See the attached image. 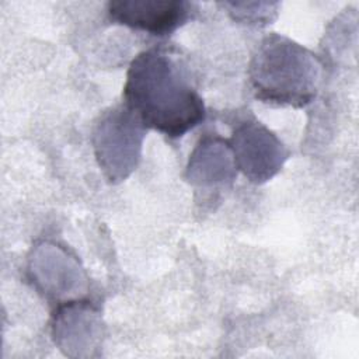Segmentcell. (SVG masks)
I'll return each instance as SVG.
<instances>
[{"instance_id": "cell-8", "label": "cell", "mask_w": 359, "mask_h": 359, "mask_svg": "<svg viewBox=\"0 0 359 359\" xmlns=\"http://www.w3.org/2000/svg\"><path fill=\"white\" fill-rule=\"evenodd\" d=\"M233 20L250 25H266L276 17L278 3H223Z\"/></svg>"}, {"instance_id": "cell-7", "label": "cell", "mask_w": 359, "mask_h": 359, "mask_svg": "<svg viewBox=\"0 0 359 359\" xmlns=\"http://www.w3.org/2000/svg\"><path fill=\"white\" fill-rule=\"evenodd\" d=\"M236 172L237 167L230 143L219 137L201 139L187 167L189 182L203 187L231 182Z\"/></svg>"}, {"instance_id": "cell-6", "label": "cell", "mask_w": 359, "mask_h": 359, "mask_svg": "<svg viewBox=\"0 0 359 359\" xmlns=\"http://www.w3.org/2000/svg\"><path fill=\"white\" fill-rule=\"evenodd\" d=\"M52 337L69 356H93L102 339L98 310L88 300L60 302L53 313Z\"/></svg>"}, {"instance_id": "cell-2", "label": "cell", "mask_w": 359, "mask_h": 359, "mask_svg": "<svg viewBox=\"0 0 359 359\" xmlns=\"http://www.w3.org/2000/svg\"><path fill=\"white\" fill-rule=\"evenodd\" d=\"M323 63L307 48L279 35L261 39L248 65L254 95L268 104L304 107L320 88Z\"/></svg>"}, {"instance_id": "cell-4", "label": "cell", "mask_w": 359, "mask_h": 359, "mask_svg": "<svg viewBox=\"0 0 359 359\" xmlns=\"http://www.w3.org/2000/svg\"><path fill=\"white\" fill-rule=\"evenodd\" d=\"M237 170L251 182L271 180L286 161L289 151L266 126L258 121H243L229 142Z\"/></svg>"}, {"instance_id": "cell-5", "label": "cell", "mask_w": 359, "mask_h": 359, "mask_svg": "<svg viewBox=\"0 0 359 359\" xmlns=\"http://www.w3.org/2000/svg\"><path fill=\"white\" fill-rule=\"evenodd\" d=\"M195 11L194 4L184 0H112L108 15L112 21L164 36L184 25Z\"/></svg>"}, {"instance_id": "cell-3", "label": "cell", "mask_w": 359, "mask_h": 359, "mask_svg": "<svg viewBox=\"0 0 359 359\" xmlns=\"http://www.w3.org/2000/svg\"><path fill=\"white\" fill-rule=\"evenodd\" d=\"M144 129L125 105L111 108L97 122L93 136L95 158L111 182L125 180L136 168Z\"/></svg>"}, {"instance_id": "cell-1", "label": "cell", "mask_w": 359, "mask_h": 359, "mask_svg": "<svg viewBox=\"0 0 359 359\" xmlns=\"http://www.w3.org/2000/svg\"><path fill=\"white\" fill-rule=\"evenodd\" d=\"M123 105L147 129L171 139L184 136L206 115L205 104L172 50L154 46L130 62Z\"/></svg>"}]
</instances>
